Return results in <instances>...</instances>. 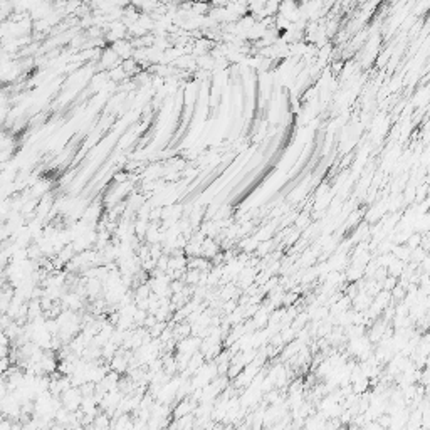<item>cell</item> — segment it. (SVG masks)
I'll return each mask as SVG.
<instances>
[{
  "instance_id": "1",
  "label": "cell",
  "mask_w": 430,
  "mask_h": 430,
  "mask_svg": "<svg viewBox=\"0 0 430 430\" xmlns=\"http://www.w3.org/2000/svg\"><path fill=\"white\" fill-rule=\"evenodd\" d=\"M61 402H63V407L68 409L69 412H76L81 407L83 402V395L79 392V388H68L66 392L61 395Z\"/></svg>"
},
{
  "instance_id": "6",
  "label": "cell",
  "mask_w": 430,
  "mask_h": 430,
  "mask_svg": "<svg viewBox=\"0 0 430 430\" xmlns=\"http://www.w3.org/2000/svg\"><path fill=\"white\" fill-rule=\"evenodd\" d=\"M0 430H12V420L10 419H0Z\"/></svg>"
},
{
  "instance_id": "5",
  "label": "cell",
  "mask_w": 430,
  "mask_h": 430,
  "mask_svg": "<svg viewBox=\"0 0 430 430\" xmlns=\"http://www.w3.org/2000/svg\"><path fill=\"white\" fill-rule=\"evenodd\" d=\"M8 370H10V358L8 356L0 358V376L5 375Z\"/></svg>"
},
{
  "instance_id": "3",
  "label": "cell",
  "mask_w": 430,
  "mask_h": 430,
  "mask_svg": "<svg viewBox=\"0 0 430 430\" xmlns=\"http://www.w3.org/2000/svg\"><path fill=\"white\" fill-rule=\"evenodd\" d=\"M190 409H192V407L188 405V402H181V403H178V407H176V409H175V417H176V419H181V417H187V415H188V412H190Z\"/></svg>"
},
{
  "instance_id": "2",
  "label": "cell",
  "mask_w": 430,
  "mask_h": 430,
  "mask_svg": "<svg viewBox=\"0 0 430 430\" xmlns=\"http://www.w3.org/2000/svg\"><path fill=\"white\" fill-rule=\"evenodd\" d=\"M126 358H123V356H119V354H116V358H114L113 360V370L116 371V373H121V371H125L126 370Z\"/></svg>"
},
{
  "instance_id": "4",
  "label": "cell",
  "mask_w": 430,
  "mask_h": 430,
  "mask_svg": "<svg viewBox=\"0 0 430 430\" xmlns=\"http://www.w3.org/2000/svg\"><path fill=\"white\" fill-rule=\"evenodd\" d=\"M64 301H66V304H68L69 309H78L79 306H81V299L78 298V294H69Z\"/></svg>"
}]
</instances>
